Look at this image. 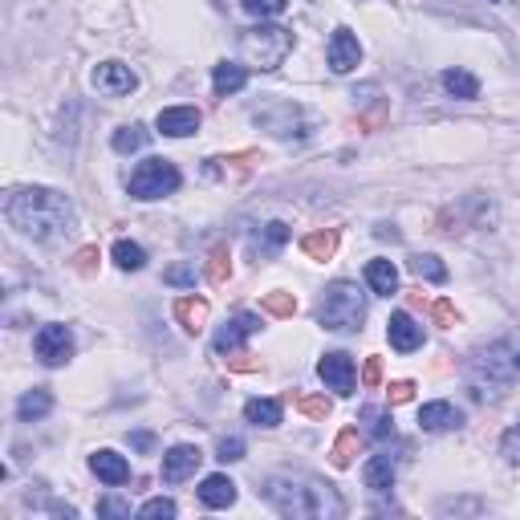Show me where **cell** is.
<instances>
[{"label": "cell", "mask_w": 520, "mask_h": 520, "mask_svg": "<svg viewBox=\"0 0 520 520\" xmlns=\"http://www.w3.org/2000/svg\"><path fill=\"white\" fill-rule=\"evenodd\" d=\"M5 220L21 236L37 240V245H54V240L74 232L77 215L65 192H54V187H16L5 199Z\"/></svg>", "instance_id": "1"}, {"label": "cell", "mask_w": 520, "mask_h": 520, "mask_svg": "<svg viewBox=\"0 0 520 520\" xmlns=\"http://www.w3.org/2000/svg\"><path fill=\"white\" fill-rule=\"evenodd\" d=\"M260 496H265L281 516H293V520H337V516H345V505H342V496H337V488L325 480H317V475H268Z\"/></svg>", "instance_id": "2"}, {"label": "cell", "mask_w": 520, "mask_h": 520, "mask_svg": "<svg viewBox=\"0 0 520 520\" xmlns=\"http://www.w3.org/2000/svg\"><path fill=\"white\" fill-rule=\"evenodd\" d=\"M516 378H520V342H513V337L484 345V350L467 362V386H472V395L480 398V403L484 398L496 403Z\"/></svg>", "instance_id": "3"}, {"label": "cell", "mask_w": 520, "mask_h": 520, "mask_svg": "<svg viewBox=\"0 0 520 520\" xmlns=\"http://www.w3.org/2000/svg\"><path fill=\"white\" fill-rule=\"evenodd\" d=\"M366 322V297L354 281H334L317 301V325L329 334H354Z\"/></svg>", "instance_id": "4"}, {"label": "cell", "mask_w": 520, "mask_h": 520, "mask_svg": "<svg viewBox=\"0 0 520 520\" xmlns=\"http://www.w3.org/2000/svg\"><path fill=\"white\" fill-rule=\"evenodd\" d=\"M293 54V29L285 25H253V29L240 33V57H245L253 69H276L285 65V57Z\"/></svg>", "instance_id": "5"}, {"label": "cell", "mask_w": 520, "mask_h": 520, "mask_svg": "<svg viewBox=\"0 0 520 520\" xmlns=\"http://www.w3.org/2000/svg\"><path fill=\"white\" fill-rule=\"evenodd\" d=\"M179 184H184V175H179V167L171 159H146L138 163L135 171H130L126 187L135 199H163L171 192H179Z\"/></svg>", "instance_id": "6"}, {"label": "cell", "mask_w": 520, "mask_h": 520, "mask_svg": "<svg viewBox=\"0 0 520 520\" xmlns=\"http://www.w3.org/2000/svg\"><path fill=\"white\" fill-rule=\"evenodd\" d=\"M253 118H256V126H265L268 135H276V138H305L309 135V118L297 102H281V98L265 102V106L253 110Z\"/></svg>", "instance_id": "7"}, {"label": "cell", "mask_w": 520, "mask_h": 520, "mask_svg": "<svg viewBox=\"0 0 520 520\" xmlns=\"http://www.w3.org/2000/svg\"><path fill=\"white\" fill-rule=\"evenodd\" d=\"M33 350H37V358L45 362V366H65V362L74 358V334H69V325H62V322H49L37 329Z\"/></svg>", "instance_id": "8"}, {"label": "cell", "mask_w": 520, "mask_h": 520, "mask_svg": "<svg viewBox=\"0 0 520 520\" xmlns=\"http://www.w3.org/2000/svg\"><path fill=\"white\" fill-rule=\"evenodd\" d=\"M317 375H322V383L334 390V395H354V383H358V370H354V358L342 350L325 354L322 362H317Z\"/></svg>", "instance_id": "9"}, {"label": "cell", "mask_w": 520, "mask_h": 520, "mask_svg": "<svg viewBox=\"0 0 520 520\" xmlns=\"http://www.w3.org/2000/svg\"><path fill=\"white\" fill-rule=\"evenodd\" d=\"M256 329H260V317H256V314H236L232 322H224L220 329H215L212 350H215V354H236L240 345H245V337L256 334Z\"/></svg>", "instance_id": "10"}, {"label": "cell", "mask_w": 520, "mask_h": 520, "mask_svg": "<svg viewBox=\"0 0 520 520\" xmlns=\"http://www.w3.org/2000/svg\"><path fill=\"white\" fill-rule=\"evenodd\" d=\"M199 464H204V452L192 444H175L167 455H163V480L167 484H184L187 475L199 472Z\"/></svg>", "instance_id": "11"}, {"label": "cell", "mask_w": 520, "mask_h": 520, "mask_svg": "<svg viewBox=\"0 0 520 520\" xmlns=\"http://www.w3.org/2000/svg\"><path fill=\"white\" fill-rule=\"evenodd\" d=\"M325 57H329V69H334V74H350V69H358V62H362L358 37H354L350 29H334Z\"/></svg>", "instance_id": "12"}, {"label": "cell", "mask_w": 520, "mask_h": 520, "mask_svg": "<svg viewBox=\"0 0 520 520\" xmlns=\"http://www.w3.org/2000/svg\"><path fill=\"white\" fill-rule=\"evenodd\" d=\"M94 85H98L102 94H110V98H123V94H130L138 85V74L123 62H102L94 69Z\"/></svg>", "instance_id": "13"}, {"label": "cell", "mask_w": 520, "mask_h": 520, "mask_svg": "<svg viewBox=\"0 0 520 520\" xmlns=\"http://www.w3.org/2000/svg\"><path fill=\"white\" fill-rule=\"evenodd\" d=\"M386 337H390V345H395L398 354H411V350H419L423 345V325L415 322L411 314H390Z\"/></svg>", "instance_id": "14"}, {"label": "cell", "mask_w": 520, "mask_h": 520, "mask_svg": "<svg viewBox=\"0 0 520 520\" xmlns=\"http://www.w3.org/2000/svg\"><path fill=\"white\" fill-rule=\"evenodd\" d=\"M90 472L98 475L102 484H110V488H118V484L130 480V464L118 452H110V447H102V452L90 455Z\"/></svg>", "instance_id": "15"}, {"label": "cell", "mask_w": 520, "mask_h": 520, "mask_svg": "<svg viewBox=\"0 0 520 520\" xmlns=\"http://www.w3.org/2000/svg\"><path fill=\"white\" fill-rule=\"evenodd\" d=\"M419 427L423 431H459L464 427V411L452 403H427L419 411Z\"/></svg>", "instance_id": "16"}, {"label": "cell", "mask_w": 520, "mask_h": 520, "mask_svg": "<svg viewBox=\"0 0 520 520\" xmlns=\"http://www.w3.org/2000/svg\"><path fill=\"white\" fill-rule=\"evenodd\" d=\"M159 130L167 138H187L199 130V110L195 106H171V110H159Z\"/></svg>", "instance_id": "17"}, {"label": "cell", "mask_w": 520, "mask_h": 520, "mask_svg": "<svg viewBox=\"0 0 520 520\" xmlns=\"http://www.w3.org/2000/svg\"><path fill=\"white\" fill-rule=\"evenodd\" d=\"M199 505L204 508H232L236 505V484H232L228 475H207V480L199 484Z\"/></svg>", "instance_id": "18"}, {"label": "cell", "mask_w": 520, "mask_h": 520, "mask_svg": "<svg viewBox=\"0 0 520 520\" xmlns=\"http://www.w3.org/2000/svg\"><path fill=\"white\" fill-rule=\"evenodd\" d=\"M49 411H54V390H49V386L25 390L21 403H16V419H21V423H37V419H45Z\"/></svg>", "instance_id": "19"}, {"label": "cell", "mask_w": 520, "mask_h": 520, "mask_svg": "<svg viewBox=\"0 0 520 520\" xmlns=\"http://www.w3.org/2000/svg\"><path fill=\"white\" fill-rule=\"evenodd\" d=\"M207 314H212V305H207L204 297H179L175 301V322L187 329V334H199V329L207 325Z\"/></svg>", "instance_id": "20"}, {"label": "cell", "mask_w": 520, "mask_h": 520, "mask_svg": "<svg viewBox=\"0 0 520 520\" xmlns=\"http://www.w3.org/2000/svg\"><path fill=\"white\" fill-rule=\"evenodd\" d=\"M362 480H366L370 492H390L395 488V459H390L386 452H378L366 467H362Z\"/></svg>", "instance_id": "21"}, {"label": "cell", "mask_w": 520, "mask_h": 520, "mask_svg": "<svg viewBox=\"0 0 520 520\" xmlns=\"http://www.w3.org/2000/svg\"><path fill=\"white\" fill-rule=\"evenodd\" d=\"M366 285H370V293H378V297H395L398 293V268L390 265V260H370L366 265Z\"/></svg>", "instance_id": "22"}, {"label": "cell", "mask_w": 520, "mask_h": 520, "mask_svg": "<svg viewBox=\"0 0 520 520\" xmlns=\"http://www.w3.org/2000/svg\"><path fill=\"white\" fill-rule=\"evenodd\" d=\"M444 90L452 94V98H464V102H472V98H480V77L475 74H467V69H444Z\"/></svg>", "instance_id": "23"}, {"label": "cell", "mask_w": 520, "mask_h": 520, "mask_svg": "<svg viewBox=\"0 0 520 520\" xmlns=\"http://www.w3.org/2000/svg\"><path fill=\"white\" fill-rule=\"evenodd\" d=\"M245 82H248V69L245 65H232V62H220V65H215V74H212V90L220 94V98L245 90Z\"/></svg>", "instance_id": "24"}, {"label": "cell", "mask_w": 520, "mask_h": 520, "mask_svg": "<svg viewBox=\"0 0 520 520\" xmlns=\"http://www.w3.org/2000/svg\"><path fill=\"white\" fill-rule=\"evenodd\" d=\"M358 452H362V431L358 427H345L342 435L334 439V447H329V464H334V467H350Z\"/></svg>", "instance_id": "25"}, {"label": "cell", "mask_w": 520, "mask_h": 520, "mask_svg": "<svg viewBox=\"0 0 520 520\" xmlns=\"http://www.w3.org/2000/svg\"><path fill=\"white\" fill-rule=\"evenodd\" d=\"M281 403L276 398H248L245 403V419L253 423V427H276L281 423Z\"/></svg>", "instance_id": "26"}, {"label": "cell", "mask_w": 520, "mask_h": 520, "mask_svg": "<svg viewBox=\"0 0 520 520\" xmlns=\"http://www.w3.org/2000/svg\"><path fill=\"white\" fill-rule=\"evenodd\" d=\"M301 253H305L309 260H329L337 253V228H317L309 232L305 240H301Z\"/></svg>", "instance_id": "27"}, {"label": "cell", "mask_w": 520, "mask_h": 520, "mask_svg": "<svg viewBox=\"0 0 520 520\" xmlns=\"http://www.w3.org/2000/svg\"><path fill=\"white\" fill-rule=\"evenodd\" d=\"M146 126H138V123H130V126H118L115 130V138H110V146H115L118 155H135V151H143L146 146Z\"/></svg>", "instance_id": "28"}, {"label": "cell", "mask_w": 520, "mask_h": 520, "mask_svg": "<svg viewBox=\"0 0 520 520\" xmlns=\"http://www.w3.org/2000/svg\"><path fill=\"white\" fill-rule=\"evenodd\" d=\"M253 159L256 155L253 151H245V155H232V159H207V175L212 179H220V175H245L248 167H253Z\"/></svg>", "instance_id": "29"}, {"label": "cell", "mask_w": 520, "mask_h": 520, "mask_svg": "<svg viewBox=\"0 0 520 520\" xmlns=\"http://www.w3.org/2000/svg\"><path fill=\"white\" fill-rule=\"evenodd\" d=\"M285 245H289V224L273 220V224H265V236L256 240V253L260 256H276Z\"/></svg>", "instance_id": "30"}, {"label": "cell", "mask_w": 520, "mask_h": 520, "mask_svg": "<svg viewBox=\"0 0 520 520\" xmlns=\"http://www.w3.org/2000/svg\"><path fill=\"white\" fill-rule=\"evenodd\" d=\"M411 273L419 276V281H435V285H444V281H447V265H444L439 256H431V253L411 256Z\"/></svg>", "instance_id": "31"}, {"label": "cell", "mask_w": 520, "mask_h": 520, "mask_svg": "<svg viewBox=\"0 0 520 520\" xmlns=\"http://www.w3.org/2000/svg\"><path fill=\"white\" fill-rule=\"evenodd\" d=\"M115 265L123 268V273H138V268L146 265L143 245H135V240H118L115 245Z\"/></svg>", "instance_id": "32"}, {"label": "cell", "mask_w": 520, "mask_h": 520, "mask_svg": "<svg viewBox=\"0 0 520 520\" xmlns=\"http://www.w3.org/2000/svg\"><path fill=\"white\" fill-rule=\"evenodd\" d=\"M293 406H297L305 419H317V423H325L329 415H334V403H329L325 395H297L293 398Z\"/></svg>", "instance_id": "33"}, {"label": "cell", "mask_w": 520, "mask_h": 520, "mask_svg": "<svg viewBox=\"0 0 520 520\" xmlns=\"http://www.w3.org/2000/svg\"><path fill=\"white\" fill-rule=\"evenodd\" d=\"M362 419L370 423L366 431H370V439H378V444L395 435V419H390V411H378V406H362Z\"/></svg>", "instance_id": "34"}, {"label": "cell", "mask_w": 520, "mask_h": 520, "mask_svg": "<svg viewBox=\"0 0 520 520\" xmlns=\"http://www.w3.org/2000/svg\"><path fill=\"white\" fill-rule=\"evenodd\" d=\"M232 276V256H228V245H215L207 253V281L212 285H224Z\"/></svg>", "instance_id": "35"}, {"label": "cell", "mask_w": 520, "mask_h": 520, "mask_svg": "<svg viewBox=\"0 0 520 520\" xmlns=\"http://www.w3.org/2000/svg\"><path fill=\"white\" fill-rule=\"evenodd\" d=\"M260 309H265L268 317H293L297 314V297H293V293H265V297H260Z\"/></svg>", "instance_id": "36"}, {"label": "cell", "mask_w": 520, "mask_h": 520, "mask_svg": "<svg viewBox=\"0 0 520 520\" xmlns=\"http://www.w3.org/2000/svg\"><path fill=\"white\" fill-rule=\"evenodd\" d=\"M240 8L245 13L260 16V21H268V16H281L285 8H289V0H240Z\"/></svg>", "instance_id": "37"}, {"label": "cell", "mask_w": 520, "mask_h": 520, "mask_svg": "<svg viewBox=\"0 0 520 520\" xmlns=\"http://www.w3.org/2000/svg\"><path fill=\"white\" fill-rule=\"evenodd\" d=\"M98 260H102V256H98V248H94V245H85V248H77L69 265H74V273L94 276V273H98Z\"/></svg>", "instance_id": "38"}, {"label": "cell", "mask_w": 520, "mask_h": 520, "mask_svg": "<svg viewBox=\"0 0 520 520\" xmlns=\"http://www.w3.org/2000/svg\"><path fill=\"white\" fill-rule=\"evenodd\" d=\"M138 516H143V520H171V516H175V500H167V496H155V500H146V505L143 508H138Z\"/></svg>", "instance_id": "39"}, {"label": "cell", "mask_w": 520, "mask_h": 520, "mask_svg": "<svg viewBox=\"0 0 520 520\" xmlns=\"http://www.w3.org/2000/svg\"><path fill=\"white\" fill-rule=\"evenodd\" d=\"M98 516H110V520H130V505L118 496H102L98 500Z\"/></svg>", "instance_id": "40"}, {"label": "cell", "mask_w": 520, "mask_h": 520, "mask_svg": "<svg viewBox=\"0 0 520 520\" xmlns=\"http://www.w3.org/2000/svg\"><path fill=\"white\" fill-rule=\"evenodd\" d=\"M500 455H505L508 464H516V467H520V423H516V427H508V431H505V439H500Z\"/></svg>", "instance_id": "41"}, {"label": "cell", "mask_w": 520, "mask_h": 520, "mask_svg": "<svg viewBox=\"0 0 520 520\" xmlns=\"http://www.w3.org/2000/svg\"><path fill=\"white\" fill-rule=\"evenodd\" d=\"M215 459H224V464H236V459H245V439H236V435L220 439V447H215Z\"/></svg>", "instance_id": "42"}, {"label": "cell", "mask_w": 520, "mask_h": 520, "mask_svg": "<svg viewBox=\"0 0 520 520\" xmlns=\"http://www.w3.org/2000/svg\"><path fill=\"white\" fill-rule=\"evenodd\" d=\"M163 281H167V285H179V289H187V285H195V268H192V265H171L167 273H163Z\"/></svg>", "instance_id": "43"}, {"label": "cell", "mask_w": 520, "mask_h": 520, "mask_svg": "<svg viewBox=\"0 0 520 520\" xmlns=\"http://www.w3.org/2000/svg\"><path fill=\"white\" fill-rule=\"evenodd\" d=\"M386 398H390V406H403V403H411L415 398V383H390V390H386Z\"/></svg>", "instance_id": "44"}, {"label": "cell", "mask_w": 520, "mask_h": 520, "mask_svg": "<svg viewBox=\"0 0 520 520\" xmlns=\"http://www.w3.org/2000/svg\"><path fill=\"white\" fill-rule=\"evenodd\" d=\"M427 314L435 317L439 325H455V305H452V301H431Z\"/></svg>", "instance_id": "45"}, {"label": "cell", "mask_w": 520, "mask_h": 520, "mask_svg": "<svg viewBox=\"0 0 520 520\" xmlns=\"http://www.w3.org/2000/svg\"><path fill=\"white\" fill-rule=\"evenodd\" d=\"M383 383V358H366L362 366V386H378Z\"/></svg>", "instance_id": "46"}, {"label": "cell", "mask_w": 520, "mask_h": 520, "mask_svg": "<svg viewBox=\"0 0 520 520\" xmlns=\"http://www.w3.org/2000/svg\"><path fill=\"white\" fill-rule=\"evenodd\" d=\"M228 370H236V375H253V370H260V358H253V354H236V358H228Z\"/></svg>", "instance_id": "47"}, {"label": "cell", "mask_w": 520, "mask_h": 520, "mask_svg": "<svg viewBox=\"0 0 520 520\" xmlns=\"http://www.w3.org/2000/svg\"><path fill=\"white\" fill-rule=\"evenodd\" d=\"M130 447L135 452H155V435L151 431H130Z\"/></svg>", "instance_id": "48"}]
</instances>
